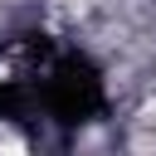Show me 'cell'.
I'll use <instances>...</instances> for the list:
<instances>
[]
</instances>
